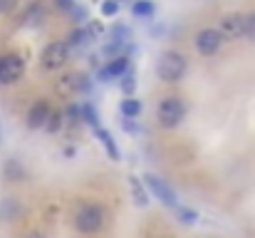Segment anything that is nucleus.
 Listing matches in <instances>:
<instances>
[{
	"instance_id": "obj_31",
	"label": "nucleus",
	"mask_w": 255,
	"mask_h": 238,
	"mask_svg": "<svg viewBox=\"0 0 255 238\" xmlns=\"http://www.w3.org/2000/svg\"><path fill=\"white\" fill-rule=\"evenodd\" d=\"M65 157H75V147H67L65 149Z\"/></svg>"
},
{
	"instance_id": "obj_29",
	"label": "nucleus",
	"mask_w": 255,
	"mask_h": 238,
	"mask_svg": "<svg viewBox=\"0 0 255 238\" xmlns=\"http://www.w3.org/2000/svg\"><path fill=\"white\" fill-rule=\"evenodd\" d=\"M124 129L127 132H139V127L134 124V119H124Z\"/></svg>"
},
{
	"instance_id": "obj_7",
	"label": "nucleus",
	"mask_w": 255,
	"mask_h": 238,
	"mask_svg": "<svg viewBox=\"0 0 255 238\" xmlns=\"http://www.w3.org/2000/svg\"><path fill=\"white\" fill-rule=\"evenodd\" d=\"M144 186L151 191V196L154 199H159L164 206H171V209H176V194L171 191L169 186H166V181L164 179H159L156 174H144Z\"/></svg>"
},
{
	"instance_id": "obj_10",
	"label": "nucleus",
	"mask_w": 255,
	"mask_h": 238,
	"mask_svg": "<svg viewBox=\"0 0 255 238\" xmlns=\"http://www.w3.org/2000/svg\"><path fill=\"white\" fill-rule=\"evenodd\" d=\"M94 134H97L99 144L104 147L107 157L112 159V161H122V154H119V149H117V144H114V139H112V134H109L107 129H102V127H94Z\"/></svg>"
},
{
	"instance_id": "obj_2",
	"label": "nucleus",
	"mask_w": 255,
	"mask_h": 238,
	"mask_svg": "<svg viewBox=\"0 0 255 238\" xmlns=\"http://www.w3.org/2000/svg\"><path fill=\"white\" fill-rule=\"evenodd\" d=\"M156 117H159V124L164 129H173L181 124V119L186 117V104L178 94H169L161 99L159 109H156Z\"/></svg>"
},
{
	"instance_id": "obj_8",
	"label": "nucleus",
	"mask_w": 255,
	"mask_h": 238,
	"mask_svg": "<svg viewBox=\"0 0 255 238\" xmlns=\"http://www.w3.org/2000/svg\"><path fill=\"white\" fill-rule=\"evenodd\" d=\"M223 40H241L243 37V12H226L218 20V27Z\"/></svg>"
},
{
	"instance_id": "obj_16",
	"label": "nucleus",
	"mask_w": 255,
	"mask_h": 238,
	"mask_svg": "<svg viewBox=\"0 0 255 238\" xmlns=\"http://www.w3.org/2000/svg\"><path fill=\"white\" fill-rule=\"evenodd\" d=\"M80 117H82V122H87V124L99 127V112H97V107H94V104H89V102L80 104Z\"/></svg>"
},
{
	"instance_id": "obj_6",
	"label": "nucleus",
	"mask_w": 255,
	"mask_h": 238,
	"mask_svg": "<svg viewBox=\"0 0 255 238\" xmlns=\"http://www.w3.org/2000/svg\"><path fill=\"white\" fill-rule=\"evenodd\" d=\"M25 75V60L20 55H0V84H15Z\"/></svg>"
},
{
	"instance_id": "obj_11",
	"label": "nucleus",
	"mask_w": 255,
	"mask_h": 238,
	"mask_svg": "<svg viewBox=\"0 0 255 238\" xmlns=\"http://www.w3.org/2000/svg\"><path fill=\"white\" fill-rule=\"evenodd\" d=\"M127 70H129V57H127V55H119V57L109 60V62H107V67H104V72L109 75V79L122 77Z\"/></svg>"
},
{
	"instance_id": "obj_15",
	"label": "nucleus",
	"mask_w": 255,
	"mask_h": 238,
	"mask_svg": "<svg viewBox=\"0 0 255 238\" xmlns=\"http://www.w3.org/2000/svg\"><path fill=\"white\" fill-rule=\"evenodd\" d=\"M62 122H65V114L62 112H57V109H52L50 114H47V122H45V132L47 134H57L60 129H62Z\"/></svg>"
},
{
	"instance_id": "obj_30",
	"label": "nucleus",
	"mask_w": 255,
	"mask_h": 238,
	"mask_svg": "<svg viewBox=\"0 0 255 238\" xmlns=\"http://www.w3.org/2000/svg\"><path fill=\"white\" fill-rule=\"evenodd\" d=\"M25 238H45V234H40V231H32V234H27Z\"/></svg>"
},
{
	"instance_id": "obj_17",
	"label": "nucleus",
	"mask_w": 255,
	"mask_h": 238,
	"mask_svg": "<svg viewBox=\"0 0 255 238\" xmlns=\"http://www.w3.org/2000/svg\"><path fill=\"white\" fill-rule=\"evenodd\" d=\"M139 112H141V102H139V99L129 97V99L122 102V114H124V119H136Z\"/></svg>"
},
{
	"instance_id": "obj_1",
	"label": "nucleus",
	"mask_w": 255,
	"mask_h": 238,
	"mask_svg": "<svg viewBox=\"0 0 255 238\" xmlns=\"http://www.w3.org/2000/svg\"><path fill=\"white\" fill-rule=\"evenodd\" d=\"M186 70H188V62H186V57H183L181 52H176V50L164 52V55L159 57V65H156V75H159L161 82H166V84L181 82L183 75H186Z\"/></svg>"
},
{
	"instance_id": "obj_21",
	"label": "nucleus",
	"mask_w": 255,
	"mask_h": 238,
	"mask_svg": "<svg viewBox=\"0 0 255 238\" xmlns=\"http://www.w3.org/2000/svg\"><path fill=\"white\" fill-rule=\"evenodd\" d=\"M243 37L246 40H255V10L243 15Z\"/></svg>"
},
{
	"instance_id": "obj_26",
	"label": "nucleus",
	"mask_w": 255,
	"mask_h": 238,
	"mask_svg": "<svg viewBox=\"0 0 255 238\" xmlns=\"http://www.w3.org/2000/svg\"><path fill=\"white\" fill-rule=\"evenodd\" d=\"M65 114H67V119H70V122H80V119H82V117H80V104H75V102L67 107V112H65Z\"/></svg>"
},
{
	"instance_id": "obj_28",
	"label": "nucleus",
	"mask_w": 255,
	"mask_h": 238,
	"mask_svg": "<svg viewBox=\"0 0 255 238\" xmlns=\"http://www.w3.org/2000/svg\"><path fill=\"white\" fill-rule=\"evenodd\" d=\"M55 5H57L60 10H67V12H70V10H72L77 2H75V0H55Z\"/></svg>"
},
{
	"instance_id": "obj_25",
	"label": "nucleus",
	"mask_w": 255,
	"mask_h": 238,
	"mask_svg": "<svg viewBox=\"0 0 255 238\" xmlns=\"http://www.w3.org/2000/svg\"><path fill=\"white\" fill-rule=\"evenodd\" d=\"M85 30L89 32V37H102V35H104V27H102V22H97V20H92Z\"/></svg>"
},
{
	"instance_id": "obj_23",
	"label": "nucleus",
	"mask_w": 255,
	"mask_h": 238,
	"mask_svg": "<svg viewBox=\"0 0 255 238\" xmlns=\"http://www.w3.org/2000/svg\"><path fill=\"white\" fill-rule=\"evenodd\" d=\"M119 12V0H104L102 2V15L104 17H114Z\"/></svg>"
},
{
	"instance_id": "obj_12",
	"label": "nucleus",
	"mask_w": 255,
	"mask_h": 238,
	"mask_svg": "<svg viewBox=\"0 0 255 238\" xmlns=\"http://www.w3.org/2000/svg\"><path fill=\"white\" fill-rule=\"evenodd\" d=\"M2 174L7 181H22L25 179V166L20 164V159H7L2 164Z\"/></svg>"
},
{
	"instance_id": "obj_5",
	"label": "nucleus",
	"mask_w": 255,
	"mask_h": 238,
	"mask_svg": "<svg viewBox=\"0 0 255 238\" xmlns=\"http://www.w3.org/2000/svg\"><path fill=\"white\" fill-rule=\"evenodd\" d=\"M193 45H196L198 55H203V57H213V55L221 50L223 37H221V32H218L216 27H203V30H198V32H196Z\"/></svg>"
},
{
	"instance_id": "obj_27",
	"label": "nucleus",
	"mask_w": 255,
	"mask_h": 238,
	"mask_svg": "<svg viewBox=\"0 0 255 238\" xmlns=\"http://www.w3.org/2000/svg\"><path fill=\"white\" fill-rule=\"evenodd\" d=\"M15 5H17V0H0V15L12 12V10H15Z\"/></svg>"
},
{
	"instance_id": "obj_13",
	"label": "nucleus",
	"mask_w": 255,
	"mask_h": 238,
	"mask_svg": "<svg viewBox=\"0 0 255 238\" xmlns=\"http://www.w3.org/2000/svg\"><path fill=\"white\" fill-rule=\"evenodd\" d=\"M129 189H131V196H134V204L144 209V206L149 204V196H146V189H144V184H141V179H136V176H129Z\"/></svg>"
},
{
	"instance_id": "obj_3",
	"label": "nucleus",
	"mask_w": 255,
	"mask_h": 238,
	"mask_svg": "<svg viewBox=\"0 0 255 238\" xmlns=\"http://www.w3.org/2000/svg\"><path fill=\"white\" fill-rule=\"evenodd\" d=\"M102 224H104V209L99 204H85L75 216V226L80 234H97Z\"/></svg>"
},
{
	"instance_id": "obj_19",
	"label": "nucleus",
	"mask_w": 255,
	"mask_h": 238,
	"mask_svg": "<svg viewBox=\"0 0 255 238\" xmlns=\"http://www.w3.org/2000/svg\"><path fill=\"white\" fill-rule=\"evenodd\" d=\"M154 2L151 0H136L134 5H131V12L136 15V17H151L154 15Z\"/></svg>"
},
{
	"instance_id": "obj_4",
	"label": "nucleus",
	"mask_w": 255,
	"mask_h": 238,
	"mask_svg": "<svg viewBox=\"0 0 255 238\" xmlns=\"http://www.w3.org/2000/svg\"><path fill=\"white\" fill-rule=\"evenodd\" d=\"M67 60H70V47H67L65 42H50V45L42 50V55H40V65H42V70H47V72H55V70L65 67Z\"/></svg>"
},
{
	"instance_id": "obj_24",
	"label": "nucleus",
	"mask_w": 255,
	"mask_h": 238,
	"mask_svg": "<svg viewBox=\"0 0 255 238\" xmlns=\"http://www.w3.org/2000/svg\"><path fill=\"white\" fill-rule=\"evenodd\" d=\"M70 17H72V22L82 25V22H87V10L85 7H80V5H75V7L70 10Z\"/></svg>"
},
{
	"instance_id": "obj_9",
	"label": "nucleus",
	"mask_w": 255,
	"mask_h": 238,
	"mask_svg": "<svg viewBox=\"0 0 255 238\" xmlns=\"http://www.w3.org/2000/svg\"><path fill=\"white\" fill-rule=\"evenodd\" d=\"M50 112H52V107H50L45 99L35 102V104L30 107V112H27V119H25L27 129H42L45 122H47V114H50Z\"/></svg>"
},
{
	"instance_id": "obj_20",
	"label": "nucleus",
	"mask_w": 255,
	"mask_h": 238,
	"mask_svg": "<svg viewBox=\"0 0 255 238\" xmlns=\"http://www.w3.org/2000/svg\"><path fill=\"white\" fill-rule=\"evenodd\" d=\"M119 87H122V92H124L127 97H131V94H134V89H136V77H134V72H131V70H127V72L122 75Z\"/></svg>"
},
{
	"instance_id": "obj_18",
	"label": "nucleus",
	"mask_w": 255,
	"mask_h": 238,
	"mask_svg": "<svg viewBox=\"0 0 255 238\" xmlns=\"http://www.w3.org/2000/svg\"><path fill=\"white\" fill-rule=\"evenodd\" d=\"M87 40H92V37H89V32H87L85 27H75V30L67 35V42H65V45H67V47H82Z\"/></svg>"
},
{
	"instance_id": "obj_22",
	"label": "nucleus",
	"mask_w": 255,
	"mask_h": 238,
	"mask_svg": "<svg viewBox=\"0 0 255 238\" xmlns=\"http://www.w3.org/2000/svg\"><path fill=\"white\" fill-rule=\"evenodd\" d=\"M176 216L181 224H196V219H198V214L193 209H186V206H176Z\"/></svg>"
},
{
	"instance_id": "obj_14",
	"label": "nucleus",
	"mask_w": 255,
	"mask_h": 238,
	"mask_svg": "<svg viewBox=\"0 0 255 238\" xmlns=\"http://www.w3.org/2000/svg\"><path fill=\"white\" fill-rule=\"evenodd\" d=\"M42 17H45V10H42V5H40V2H35V5H30V7H27V12L22 15V22L35 27V25H40V22H42Z\"/></svg>"
}]
</instances>
